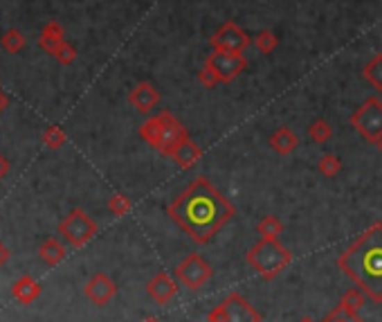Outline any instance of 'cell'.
Returning a JSON list of instances; mask_svg holds the SVG:
<instances>
[{"label":"cell","mask_w":382,"mask_h":322,"mask_svg":"<svg viewBox=\"0 0 382 322\" xmlns=\"http://www.w3.org/2000/svg\"><path fill=\"white\" fill-rule=\"evenodd\" d=\"M7 174H9V163L3 156H0V178H5Z\"/></svg>","instance_id":"32"},{"label":"cell","mask_w":382,"mask_h":322,"mask_svg":"<svg viewBox=\"0 0 382 322\" xmlns=\"http://www.w3.org/2000/svg\"><path fill=\"white\" fill-rule=\"evenodd\" d=\"M140 138L151 145L162 156H169L178 149V145L189 138V131L180 120L174 118V113L162 111L156 118H149L140 127Z\"/></svg>","instance_id":"3"},{"label":"cell","mask_w":382,"mask_h":322,"mask_svg":"<svg viewBox=\"0 0 382 322\" xmlns=\"http://www.w3.org/2000/svg\"><path fill=\"white\" fill-rule=\"evenodd\" d=\"M205 65L216 72V77L221 79V83H229V81H234L238 74L247 68V61H245L243 54L214 50L212 54H207Z\"/></svg>","instance_id":"9"},{"label":"cell","mask_w":382,"mask_h":322,"mask_svg":"<svg viewBox=\"0 0 382 322\" xmlns=\"http://www.w3.org/2000/svg\"><path fill=\"white\" fill-rule=\"evenodd\" d=\"M65 140H68V136H65V131L61 127H47L43 131V145L50 149H61L65 145Z\"/></svg>","instance_id":"25"},{"label":"cell","mask_w":382,"mask_h":322,"mask_svg":"<svg viewBox=\"0 0 382 322\" xmlns=\"http://www.w3.org/2000/svg\"><path fill=\"white\" fill-rule=\"evenodd\" d=\"M297 322H315V320H313L310 316H304V318H299Z\"/></svg>","instance_id":"34"},{"label":"cell","mask_w":382,"mask_h":322,"mask_svg":"<svg viewBox=\"0 0 382 322\" xmlns=\"http://www.w3.org/2000/svg\"><path fill=\"white\" fill-rule=\"evenodd\" d=\"M214 50H225V52H236V54H243V50L247 45H250V36L243 30V27H238L234 21H227L223 23L221 27L216 30V34L209 39Z\"/></svg>","instance_id":"10"},{"label":"cell","mask_w":382,"mask_h":322,"mask_svg":"<svg viewBox=\"0 0 382 322\" xmlns=\"http://www.w3.org/2000/svg\"><path fill=\"white\" fill-rule=\"evenodd\" d=\"M261 320L263 318L259 311L238 291H232L223 302H218L207 314V322H261Z\"/></svg>","instance_id":"6"},{"label":"cell","mask_w":382,"mask_h":322,"mask_svg":"<svg viewBox=\"0 0 382 322\" xmlns=\"http://www.w3.org/2000/svg\"><path fill=\"white\" fill-rule=\"evenodd\" d=\"M308 136H310V140L315 142V145H326V142L333 138V127L324 118H317L308 127Z\"/></svg>","instance_id":"21"},{"label":"cell","mask_w":382,"mask_h":322,"mask_svg":"<svg viewBox=\"0 0 382 322\" xmlns=\"http://www.w3.org/2000/svg\"><path fill=\"white\" fill-rule=\"evenodd\" d=\"M23 45H25V36L18 32V30H7L3 34V47L9 52V54H16V52H21L23 50Z\"/></svg>","instance_id":"26"},{"label":"cell","mask_w":382,"mask_h":322,"mask_svg":"<svg viewBox=\"0 0 382 322\" xmlns=\"http://www.w3.org/2000/svg\"><path fill=\"white\" fill-rule=\"evenodd\" d=\"M245 259L256 275H261L263 280H272L290 266L292 252L283 243H279V239H261L247 250Z\"/></svg>","instance_id":"4"},{"label":"cell","mask_w":382,"mask_h":322,"mask_svg":"<svg viewBox=\"0 0 382 322\" xmlns=\"http://www.w3.org/2000/svg\"><path fill=\"white\" fill-rule=\"evenodd\" d=\"M7 259H9V250H7L5 245H3V241H0V268L5 266V264H7Z\"/></svg>","instance_id":"31"},{"label":"cell","mask_w":382,"mask_h":322,"mask_svg":"<svg viewBox=\"0 0 382 322\" xmlns=\"http://www.w3.org/2000/svg\"><path fill=\"white\" fill-rule=\"evenodd\" d=\"M270 147L276 151L279 156H288L292 154L294 149L299 147V138L294 131H290L288 127H279L274 131V134L270 136Z\"/></svg>","instance_id":"16"},{"label":"cell","mask_w":382,"mask_h":322,"mask_svg":"<svg viewBox=\"0 0 382 322\" xmlns=\"http://www.w3.org/2000/svg\"><path fill=\"white\" fill-rule=\"evenodd\" d=\"M376 147H378V151H380V154H382V138H380V142H378Z\"/></svg>","instance_id":"36"},{"label":"cell","mask_w":382,"mask_h":322,"mask_svg":"<svg viewBox=\"0 0 382 322\" xmlns=\"http://www.w3.org/2000/svg\"><path fill=\"white\" fill-rule=\"evenodd\" d=\"M198 81L203 83L205 88H216L218 83H221V79L216 77V72H214L212 68H207V65L198 72Z\"/></svg>","instance_id":"30"},{"label":"cell","mask_w":382,"mask_h":322,"mask_svg":"<svg viewBox=\"0 0 382 322\" xmlns=\"http://www.w3.org/2000/svg\"><path fill=\"white\" fill-rule=\"evenodd\" d=\"M83 291H85V298H88L92 305L106 307L115 298V293H117V284H115L106 273H94V275L85 282Z\"/></svg>","instance_id":"11"},{"label":"cell","mask_w":382,"mask_h":322,"mask_svg":"<svg viewBox=\"0 0 382 322\" xmlns=\"http://www.w3.org/2000/svg\"><path fill=\"white\" fill-rule=\"evenodd\" d=\"M349 122L367 142L378 145L382 138V99L380 97L365 99L356 111H353Z\"/></svg>","instance_id":"5"},{"label":"cell","mask_w":382,"mask_h":322,"mask_svg":"<svg viewBox=\"0 0 382 322\" xmlns=\"http://www.w3.org/2000/svg\"><path fill=\"white\" fill-rule=\"evenodd\" d=\"M362 74H365V79L371 83V86L382 92V52L376 54L374 59H371V61L365 65V70H362Z\"/></svg>","instance_id":"20"},{"label":"cell","mask_w":382,"mask_h":322,"mask_svg":"<svg viewBox=\"0 0 382 322\" xmlns=\"http://www.w3.org/2000/svg\"><path fill=\"white\" fill-rule=\"evenodd\" d=\"M147 293L151 296V300L158 302V305H169V302L178 296V282L176 277H171L169 273L160 271L149 280Z\"/></svg>","instance_id":"12"},{"label":"cell","mask_w":382,"mask_h":322,"mask_svg":"<svg viewBox=\"0 0 382 322\" xmlns=\"http://www.w3.org/2000/svg\"><path fill=\"white\" fill-rule=\"evenodd\" d=\"M276 45H279V36L272 30H261L254 36V47L261 54H272V50H276Z\"/></svg>","instance_id":"23"},{"label":"cell","mask_w":382,"mask_h":322,"mask_svg":"<svg viewBox=\"0 0 382 322\" xmlns=\"http://www.w3.org/2000/svg\"><path fill=\"white\" fill-rule=\"evenodd\" d=\"M234 212V205L205 176L194 178V183L167 207L171 221L200 245L212 241L218 230L232 221Z\"/></svg>","instance_id":"1"},{"label":"cell","mask_w":382,"mask_h":322,"mask_svg":"<svg viewBox=\"0 0 382 322\" xmlns=\"http://www.w3.org/2000/svg\"><path fill=\"white\" fill-rule=\"evenodd\" d=\"M212 275H214V268L209 266V261L200 252H189L176 268V280L189 291L205 287V284L212 280Z\"/></svg>","instance_id":"8"},{"label":"cell","mask_w":382,"mask_h":322,"mask_svg":"<svg viewBox=\"0 0 382 322\" xmlns=\"http://www.w3.org/2000/svg\"><path fill=\"white\" fill-rule=\"evenodd\" d=\"M338 268L371 302H382V223H374L338 257Z\"/></svg>","instance_id":"2"},{"label":"cell","mask_w":382,"mask_h":322,"mask_svg":"<svg viewBox=\"0 0 382 322\" xmlns=\"http://www.w3.org/2000/svg\"><path fill=\"white\" fill-rule=\"evenodd\" d=\"M41 284H38L34 277L30 275H23V277H18L14 282V287H12V296L14 300H18L21 305H32L34 300H38V296H41Z\"/></svg>","instance_id":"14"},{"label":"cell","mask_w":382,"mask_h":322,"mask_svg":"<svg viewBox=\"0 0 382 322\" xmlns=\"http://www.w3.org/2000/svg\"><path fill=\"white\" fill-rule=\"evenodd\" d=\"M97 223H94L83 210H72L59 223V234L68 241L72 248H83L94 234H97Z\"/></svg>","instance_id":"7"},{"label":"cell","mask_w":382,"mask_h":322,"mask_svg":"<svg viewBox=\"0 0 382 322\" xmlns=\"http://www.w3.org/2000/svg\"><path fill=\"white\" fill-rule=\"evenodd\" d=\"M317 169H319L322 176L335 178V176H340V172H342V160H340L335 154H324V156L319 158V163H317Z\"/></svg>","instance_id":"24"},{"label":"cell","mask_w":382,"mask_h":322,"mask_svg":"<svg viewBox=\"0 0 382 322\" xmlns=\"http://www.w3.org/2000/svg\"><path fill=\"white\" fill-rule=\"evenodd\" d=\"M322 322H365V320H362L358 314H349V311H344V309L338 305V307L333 309L331 314H329L326 318H324Z\"/></svg>","instance_id":"28"},{"label":"cell","mask_w":382,"mask_h":322,"mask_svg":"<svg viewBox=\"0 0 382 322\" xmlns=\"http://www.w3.org/2000/svg\"><path fill=\"white\" fill-rule=\"evenodd\" d=\"M340 307L344 311H349V314H360V309L365 307V293L360 289H349L340 298Z\"/></svg>","instance_id":"22"},{"label":"cell","mask_w":382,"mask_h":322,"mask_svg":"<svg viewBox=\"0 0 382 322\" xmlns=\"http://www.w3.org/2000/svg\"><path fill=\"white\" fill-rule=\"evenodd\" d=\"M65 41V34H63V27L56 23V21H50L41 32V39H38V45H41L43 52H50L54 54L56 47Z\"/></svg>","instance_id":"17"},{"label":"cell","mask_w":382,"mask_h":322,"mask_svg":"<svg viewBox=\"0 0 382 322\" xmlns=\"http://www.w3.org/2000/svg\"><path fill=\"white\" fill-rule=\"evenodd\" d=\"M7 104H9V99H7V95L0 90V113H3L5 108H7Z\"/></svg>","instance_id":"33"},{"label":"cell","mask_w":382,"mask_h":322,"mask_svg":"<svg viewBox=\"0 0 382 322\" xmlns=\"http://www.w3.org/2000/svg\"><path fill=\"white\" fill-rule=\"evenodd\" d=\"M256 232L261 234V239H279V234H283V223L279 216L267 214L256 223Z\"/></svg>","instance_id":"19"},{"label":"cell","mask_w":382,"mask_h":322,"mask_svg":"<svg viewBox=\"0 0 382 322\" xmlns=\"http://www.w3.org/2000/svg\"><path fill=\"white\" fill-rule=\"evenodd\" d=\"M200 158H203V151H200V147L191 138H187L183 145H178V149L174 151V154H171V160H174L180 169L196 167V163Z\"/></svg>","instance_id":"15"},{"label":"cell","mask_w":382,"mask_h":322,"mask_svg":"<svg viewBox=\"0 0 382 322\" xmlns=\"http://www.w3.org/2000/svg\"><path fill=\"white\" fill-rule=\"evenodd\" d=\"M142 322H160L158 318H147V320H142Z\"/></svg>","instance_id":"35"},{"label":"cell","mask_w":382,"mask_h":322,"mask_svg":"<svg viewBox=\"0 0 382 322\" xmlns=\"http://www.w3.org/2000/svg\"><path fill=\"white\" fill-rule=\"evenodd\" d=\"M128 102L135 106V111L140 113H149L158 106V102H160V92L156 90V86L149 81H140L135 88H133L128 92Z\"/></svg>","instance_id":"13"},{"label":"cell","mask_w":382,"mask_h":322,"mask_svg":"<svg viewBox=\"0 0 382 322\" xmlns=\"http://www.w3.org/2000/svg\"><path fill=\"white\" fill-rule=\"evenodd\" d=\"M38 255H41V259L47 264V266H56V264H61L65 259V245L59 243L56 239H47L41 250H38Z\"/></svg>","instance_id":"18"},{"label":"cell","mask_w":382,"mask_h":322,"mask_svg":"<svg viewBox=\"0 0 382 322\" xmlns=\"http://www.w3.org/2000/svg\"><path fill=\"white\" fill-rule=\"evenodd\" d=\"M131 207H133V203H131V198H128L126 194H115V196L108 198V210H110L115 216L128 214Z\"/></svg>","instance_id":"27"},{"label":"cell","mask_w":382,"mask_h":322,"mask_svg":"<svg viewBox=\"0 0 382 322\" xmlns=\"http://www.w3.org/2000/svg\"><path fill=\"white\" fill-rule=\"evenodd\" d=\"M54 56H56V61H59L61 65H70L76 59V50H74V45H70L68 41H63L59 47H56Z\"/></svg>","instance_id":"29"}]
</instances>
